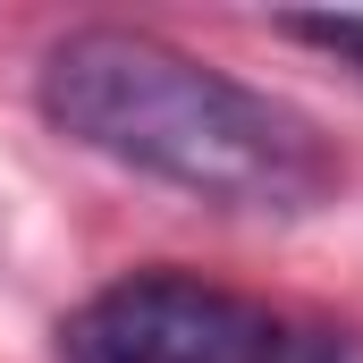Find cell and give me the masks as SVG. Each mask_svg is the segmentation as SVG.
<instances>
[{"label":"cell","mask_w":363,"mask_h":363,"mask_svg":"<svg viewBox=\"0 0 363 363\" xmlns=\"http://www.w3.org/2000/svg\"><path fill=\"white\" fill-rule=\"evenodd\" d=\"M34 101L68 144L152 186H178L211 211L304 220L338 194V152L296 101L245 85L144 26L60 34L34 68Z\"/></svg>","instance_id":"cell-1"},{"label":"cell","mask_w":363,"mask_h":363,"mask_svg":"<svg viewBox=\"0 0 363 363\" xmlns=\"http://www.w3.org/2000/svg\"><path fill=\"white\" fill-rule=\"evenodd\" d=\"M279 34L330 51L338 68H355V77H363V17H279Z\"/></svg>","instance_id":"cell-4"},{"label":"cell","mask_w":363,"mask_h":363,"mask_svg":"<svg viewBox=\"0 0 363 363\" xmlns=\"http://www.w3.org/2000/svg\"><path fill=\"white\" fill-rule=\"evenodd\" d=\"M279 330L254 296L186 271H127L60 321V363H271Z\"/></svg>","instance_id":"cell-2"},{"label":"cell","mask_w":363,"mask_h":363,"mask_svg":"<svg viewBox=\"0 0 363 363\" xmlns=\"http://www.w3.org/2000/svg\"><path fill=\"white\" fill-rule=\"evenodd\" d=\"M271 363H363V330H347V321H296V330H279Z\"/></svg>","instance_id":"cell-3"}]
</instances>
